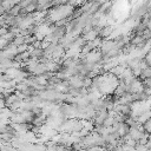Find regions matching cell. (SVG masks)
I'll return each instance as SVG.
<instances>
[{"instance_id":"52a82bcc","label":"cell","mask_w":151,"mask_h":151,"mask_svg":"<svg viewBox=\"0 0 151 151\" xmlns=\"http://www.w3.org/2000/svg\"><path fill=\"white\" fill-rule=\"evenodd\" d=\"M15 46H20V45H24L25 44V37L22 35H17L15 39H14V42H13Z\"/></svg>"},{"instance_id":"ba28073f","label":"cell","mask_w":151,"mask_h":151,"mask_svg":"<svg viewBox=\"0 0 151 151\" xmlns=\"http://www.w3.org/2000/svg\"><path fill=\"white\" fill-rule=\"evenodd\" d=\"M143 129H144V131H146V133L151 134V119H149L147 122H145L143 124Z\"/></svg>"},{"instance_id":"5b68a950","label":"cell","mask_w":151,"mask_h":151,"mask_svg":"<svg viewBox=\"0 0 151 151\" xmlns=\"http://www.w3.org/2000/svg\"><path fill=\"white\" fill-rule=\"evenodd\" d=\"M97 38H98V32H97L96 29H91L90 32L85 33L84 37H83L84 41H87V42H90V41H92V40H94V39H97Z\"/></svg>"},{"instance_id":"277c9868","label":"cell","mask_w":151,"mask_h":151,"mask_svg":"<svg viewBox=\"0 0 151 151\" xmlns=\"http://www.w3.org/2000/svg\"><path fill=\"white\" fill-rule=\"evenodd\" d=\"M83 81H84V78L81 76H79V74L78 76H72V77L68 78V85H71L72 88H81V87H84Z\"/></svg>"},{"instance_id":"7a4b0ae2","label":"cell","mask_w":151,"mask_h":151,"mask_svg":"<svg viewBox=\"0 0 151 151\" xmlns=\"http://www.w3.org/2000/svg\"><path fill=\"white\" fill-rule=\"evenodd\" d=\"M101 57H103V53L100 51H91L84 59H85V63L86 64H98L99 61H101Z\"/></svg>"},{"instance_id":"30bf717a","label":"cell","mask_w":151,"mask_h":151,"mask_svg":"<svg viewBox=\"0 0 151 151\" xmlns=\"http://www.w3.org/2000/svg\"><path fill=\"white\" fill-rule=\"evenodd\" d=\"M129 151H136V149H134V147H131V149H130Z\"/></svg>"},{"instance_id":"3957f363","label":"cell","mask_w":151,"mask_h":151,"mask_svg":"<svg viewBox=\"0 0 151 151\" xmlns=\"http://www.w3.org/2000/svg\"><path fill=\"white\" fill-rule=\"evenodd\" d=\"M114 48H118L116 40H109V39H106V40H104V41L101 42V45H100V52L104 53V54H107L109 52H111V51L114 50Z\"/></svg>"},{"instance_id":"6da1fadb","label":"cell","mask_w":151,"mask_h":151,"mask_svg":"<svg viewBox=\"0 0 151 151\" xmlns=\"http://www.w3.org/2000/svg\"><path fill=\"white\" fill-rule=\"evenodd\" d=\"M73 12V7L68 4H63V5H59L57 6L55 8H51L47 13L48 15V19L50 21L52 22H58L60 20H64L66 19L71 13Z\"/></svg>"},{"instance_id":"8992f818","label":"cell","mask_w":151,"mask_h":151,"mask_svg":"<svg viewBox=\"0 0 151 151\" xmlns=\"http://www.w3.org/2000/svg\"><path fill=\"white\" fill-rule=\"evenodd\" d=\"M101 42H103V41L100 40V38H97V39H94V40H92V41L87 42V45H88V47L91 48V51H93V48L96 50L97 47H100Z\"/></svg>"},{"instance_id":"9c48e42d","label":"cell","mask_w":151,"mask_h":151,"mask_svg":"<svg viewBox=\"0 0 151 151\" xmlns=\"http://www.w3.org/2000/svg\"><path fill=\"white\" fill-rule=\"evenodd\" d=\"M134 149H136V151H147V146L144 144H139V143L136 144Z\"/></svg>"}]
</instances>
